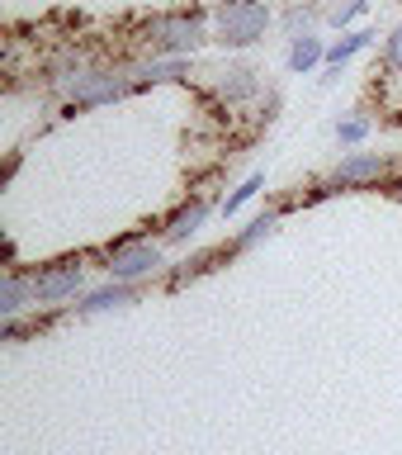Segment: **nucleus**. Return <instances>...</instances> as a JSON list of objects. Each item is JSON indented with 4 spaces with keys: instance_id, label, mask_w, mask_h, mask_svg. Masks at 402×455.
<instances>
[{
    "instance_id": "f8f14e48",
    "label": "nucleus",
    "mask_w": 402,
    "mask_h": 455,
    "mask_svg": "<svg viewBox=\"0 0 402 455\" xmlns=\"http://www.w3.org/2000/svg\"><path fill=\"white\" fill-rule=\"evenodd\" d=\"M327 48H332L327 38L303 34V38H294V43H289V52H284V67H289L294 76H308L312 67H327Z\"/></svg>"
},
{
    "instance_id": "2eb2a0df",
    "label": "nucleus",
    "mask_w": 402,
    "mask_h": 455,
    "mask_svg": "<svg viewBox=\"0 0 402 455\" xmlns=\"http://www.w3.org/2000/svg\"><path fill=\"white\" fill-rule=\"evenodd\" d=\"M185 71H190V62H185V57H152V62L133 67V76H138V91H142V85H170V81H185Z\"/></svg>"
},
{
    "instance_id": "ddd939ff",
    "label": "nucleus",
    "mask_w": 402,
    "mask_h": 455,
    "mask_svg": "<svg viewBox=\"0 0 402 455\" xmlns=\"http://www.w3.org/2000/svg\"><path fill=\"white\" fill-rule=\"evenodd\" d=\"M223 251H227V247H199V251H190V256H185L180 266H170V270H166L162 280L170 284V290H185V284H190V280L209 275V270H213V261H218Z\"/></svg>"
},
{
    "instance_id": "6ab92c4d",
    "label": "nucleus",
    "mask_w": 402,
    "mask_h": 455,
    "mask_svg": "<svg viewBox=\"0 0 402 455\" xmlns=\"http://www.w3.org/2000/svg\"><path fill=\"white\" fill-rule=\"evenodd\" d=\"M383 71H402V20L383 38Z\"/></svg>"
},
{
    "instance_id": "6e6552de",
    "label": "nucleus",
    "mask_w": 402,
    "mask_h": 455,
    "mask_svg": "<svg viewBox=\"0 0 402 455\" xmlns=\"http://www.w3.org/2000/svg\"><path fill=\"white\" fill-rule=\"evenodd\" d=\"M138 304V284H119V280H105V284H91V294L81 299L76 318H105V313H119V308H133Z\"/></svg>"
},
{
    "instance_id": "0eeeda50",
    "label": "nucleus",
    "mask_w": 402,
    "mask_h": 455,
    "mask_svg": "<svg viewBox=\"0 0 402 455\" xmlns=\"http://www.w3.org/2000/svg\"><path fill=\"white\" fill-rule=\"evenodd\" d=\"M209 213H213V204H209V199H199V195L185 199V204H176L162 219V228H156V233H162V247H185V242L209 223Z\"/></svg>"
},
{
    "instance_id": "9d476101",
    "label": "nucleus",
    "mask_w": 402,
    "mask_h": 455,
    "mask_svg": "<svg viewBox=\"0 0 402 455\" xmlns=\"http://www.w3.org/2000/svg\"><path fill=\"white\" fill-rule=\"evenodd\" d=\"M374 38H379L374 28H346V34H341L332 48H327V76H322V85H336V81H341V67L355 62V57H360Z\"/></svg>"
},
{
    "instance_id": "1a4fd4ad",
    "label": "nucleus",
    "mask_w": 402,
    "mask_h": 455,
    "mask_svg": "<svg viewBox=\"0 0 402 455\" xmlns=\"http://www.w3.org/2000/svg\"><path fill=\"white\" fill-rule=\"evenodd\" d=\"M28 308H38L34 270H5V280H0V318H24Z\"/></svg>"
},
{
    "instance_id": "7ed1b4c3",
    "label": "nucleus",
    "mask_w": 402,
    "mask_h": 455,
    "mask_svg": "<svg viewBox=\"0 0 402 455\" xmlns=\"http://www.w3.org/2000/svg\"><path fill=\"white\" fill-rule=\"evenodd\" d=\"M57 91H62L67 114H76V109L114 105V100L133 95L138 91V76H133V67H85L81 76H71L67 85H57Z\"/></svg>"
},
{
    "instance_id": "f257e3e1",
    "label": "nucleus",
    "mask_w": 402,
    "mask_h": 455,
    "mask_svg": "<svg viewBox=\"0 0 402 455\" xmlns=\"http://www.w3.org/2000/svg\"><path fill=\"white\" fill-rule=\"evenodd\" d=\"M280 24V14L270 10V0H223L213 10V43L227 52H247Z\"/></svg>"
},
{
    "instance_id": "f3484780",
    "label": "nucleus",
    "mask_w": 402,
    "mask_h": 455,
    "mask_svg": "<svg viewBox=\"0 0 402 455\" xmlns=\"http://www.w3.org/2000/svg\"><path fill=\"white\" fill-rule=\"evenodd\" d=\"M261 190H265V171H251V176H247V180H241L233 195L223 199V219H237V213L247 209V204H251V199L261 195Z\"/></svg>"
},
{
    "instance_id": "423d86ee",
    "label": "nucleus",
    "mask_w": 402,
    "mask_h": 455,
    "mask_svg": "<svg viewBox=\"0 0 402 455\" xmlns=\"http://www.w3.org/2000/svg\"><path fill=\"white\" fill-rule=\"evenodd\" d=\"M393 171V162L383 152H346L327 176V195L332 190H365V185H379Z\"/></svg>"
},
{
    "instance_id": "9b49d317",
    "label": "nucleus",
    "mask_w": 402,
    "mask_h": 455,
    "mask_svg": "<svg viewBox=\"0 0 402 455\" xmlns=\"http://www.w3.org/2000/svg\"><path fill=\"white\" fill-rule=\"evenodd\" d=\"M256 91H261V71L247 67V62H227L218 71V95L227 100V105H241V100H251Z\"/></svg>"
},
{
    "instance_id": "a211bd4d",
    "label": "nucleus",
    "mask_w": 402,
    "mask_h": 455,
    "mask_svg": "<svg viewBox=\"0 0 402 455\" xmlns=\"http://www.w3.org/2000/svg\"><path fill=\"white\" fill-rule=\"evenodd\" d=\"M369 128H374V124L355 109V114H346V119H336V142H341V148H360V142L369 138Z\"/></svg>"
},
{
    "instance_id": "dca6fc26",
    "label": "nucleus",
    "mask_w": 402,
    "mask_h": 455,
    "mask_svg": "<svg viewBox=\"0 0 402 455\" xmlns=\"http://www.w3.org/2000/svg\"><path fill=\"white\" fill-rule=\"evenodd\" d=\"M275 228H280V213H275V209H270V213H256L251 223H241L237 233H233V242H227V251H251L256 242H265L270 233H275Z\"/></svg>"
},
{
    "instance_id": "20e7f679",
    "label": "nucleus",
    "mask_w": 402,
    "mask_h": 455,
    "mask_svg": "<svg viewBox=\"0 0 402 455\" xmlns=\"http://www.w3.org/2000/svg\"><path fill=\"white\" fill-rule=\"evenodd\" d=\"M105 270H109V280H119V284H142V280H156V275H166V251H162V242H142V237H119V242H109V251H105Z\"/></svg>"
},
{
    "instance_id": "39448f33",
    "label": "nucleus",
    "mask_w": 402,
    "mask_h": 455,
    "mask_svg": "<svg viewBox=\"0 0 402 455\" xmlns=\"http://www.w3.org/2000/svg\"><path fill=\"white\" fill-rule=\"evenodd\" d=\"M85 294H91V280H85V266L76 261V256L34 270V299H38V308H52V313L57 308H76Z\"/></svg>"
},
{
    "instance_id": "f03ea898",
    "label": "nucleus",
    "mask_w": 402,
    "mask_h": 455,
    "mask_svg": "<svg viewBox=\"0 0 402 455\" xmlns=\"http://www.w3.org/2000/svg\"><path fill=\"white\" fill-rule=\"evenodd\" d=\"M142 38H147L152 57H185V62H190L199 48H209V43H213V20L190 14V10L156 14V20L142 24Z\"/></svg>"
},
{
    "instance_id": "4468645a",
    "label": "nucleus",
    "mask_w": 402,
    "mask_h": 455,
    "mask_svg": "<svg viewBox=\"0 0 402 455\" xmlns=\"http://www.w3.org/2000/svg\"><path fill=\"white\" fill-rule=\"evenodd\" d=\"M327 20V10L322 5H312V0H294L289 10L280 14V28H284V38H303V34H318V24Z\"/></svg>"
}]
</instances>
